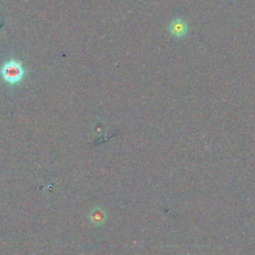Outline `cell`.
Wrapping results in <instances>:
<instances>
[{
	"label": "cell",
	"mask_w": 255,
	"mask_h": 255,
	"mask_svg": "<svg viewBox=\"0 0 255 255\" xmlns=\"http://www.w3.org/2000/svg\"><path fill=\"white\" fill-rule=\"evenodd\" d=\"M0 74L5 82L11 85H15L21 82V80L24 77L25 71L21 63L15 60H10L2 66Z\"/></svg>",
	"instance_id": "6da1fadb"
},
{
	"label": "cell",
	"mask_w": 255,
	"mask_h": 255,
	"mask_svg": "<svg viewBox=\"0 0 255 255\" xmlns=\"http://www.w3.org/2000/svg\"><path fill=\"white\" fill-rule=\"evenodd\" d=\"M168 30H169V33L174 38L182 39L187 35V33L189 31V25L186 20L178 17V18L171 20V22L169 23V26H168Z\"/></svg>",
	"instance_id": "7a4b0ae2"
},
{
	"label": "cell",
	"mask_w": 255,
	"mask_h": 255,
	"mask_svg": "<svg viewBox=\"0 0 255 255\" xmlns=\"http://www.w3.org/2000/svg\"><path fill=\"white\" fill-rule=\"evenodd\" d=\"M104 218H105V214L102 212V210L96 209V210L93 211V213H92V219H93L94 222H96V223L99 224V223L103 222Z\"/></svg>",
	"instance_id": "3957f363"
}]
</instances>
